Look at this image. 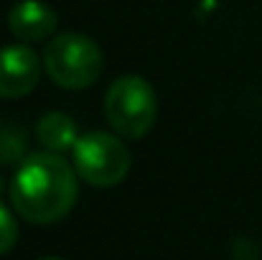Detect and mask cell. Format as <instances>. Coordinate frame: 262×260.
Here are the masks:
<instances>
[{"label":"cell","mask_w":262,"mask_h":260,"mask_svg":"<svg viewBox=\"0 0 262 260\" xmlns=\"http://www.w3.org/2000/svg\"><path fill=\"white\" fill-rule=\"evenodd\" d=\"M77 194L79 184L74 169L51 151L26 156L10 181V204L33 225H51L67 217Z\"/></svg>","instance_id":"obj_1"},{"label":"cell","mask_w":262,"mask_h":260,"mask_svg":"<svg viewBox=\"0 0 262 260\" xmlns=\"http://www.w3.org/2000/svg\"><path fill=\"white\" fill-rule=\"evenodd\" d=\"M43 67L54 85L84 89L99 79L104 56L102 49L84 33H59L43 49Z\"/></svg>","instance_id":"obj_2"},{"label":"cell","mask_w":262,"mask_h":260,"mask_svg":"<svg viewBox=\"0 0 262 260\" xmlns=\"http://www.w3.org/2000/svg\"><path fill=\"white\" fill-rule=\"evenodd\" d=\"M104 115L117 135L130 141L143 138L153 128L158 115L153 85L138 74L115 79L104 94Z\"/></svg>","instance_id":"obj_3"},{"label":"cell","mask_w":262,"mask_h":260,"mask_svg":"<svg viewBox=\"0 0 262 260\" xmlns=\"http://www.w3.org/2000/svg\"><path fill=\"white\" fill-rule=\"evenodd\" d=\"M74 169L77 173L97 189L117 186L130 171V151L127 146L102 130L82 135L74 148Z\"/></svg>","instance_id":"obj_4"},{"label":"cell","mask_w":262,"mask_h":260,"mask_svg":"<svg viewBox=\"0 0 262 260\" xmlns=\"http://www.w3.org/2000/svg\"><path fill=\"white\" fill-rule=\"evenodd\" d=\"M41 77V62L33 49L23 44L0 49V97L18 99L26 97Z\"/></svg>","instance_id":"obj_5"},{"label":"cell","mask_w":262,"mask_h":260,"mask_svg":"<svg viewBox=\"0 0 262 260\" xmlns=\"http://www.w3.org/2000/svg\"><path fill=\"white\" fill-rule=\"evenodd\" d=\"M56 13L43 0H20L8 13V28L18 41H43L56 31Z\"/></svg>","instance_id":"obj_6"},{"label":"cell","mask_w":262,"mask_h":260,"mask_svg":"<svg viewBox=\"0 0 262 260\" xmlns=\"http://www.w3.org/2000/svg\"><path fill=\"white\" fill-rule=\"evenodd\" d=\"M36 135H38V141L46 146V151H51V153L69 151V148H74V143L79 141L77 125H74V120H72L67 112H46V115L38 120Z\"/></svg>","instance_id":"obj_7"},{"label":"cell","mask_w":262,"mask_h":260,"mask_svg":"<svg viewBox=\"0 0 262 260\" xmlns=\"http://www.w3.org/2000/svg\"><path fill=\"white\" fill-rule=\"evenodd\" d=\"M15 243H18V222L13 212L0 202V255L10 253Z\"/></svg>","instance_id":"obj_8"},{"label":"cell","mask_w":262,"mask_h":260,"mask_svg":"<svg viewBox=\"0 0 262 260\" xmlns=\"http://www.w3.org/2000/svg\"><path fill=\"white\" fill-rule=\"evenodd\" d=\"M41 260H64V258H41Z\"/></svg>","instance_id":"obj_9"}]
</instances>
